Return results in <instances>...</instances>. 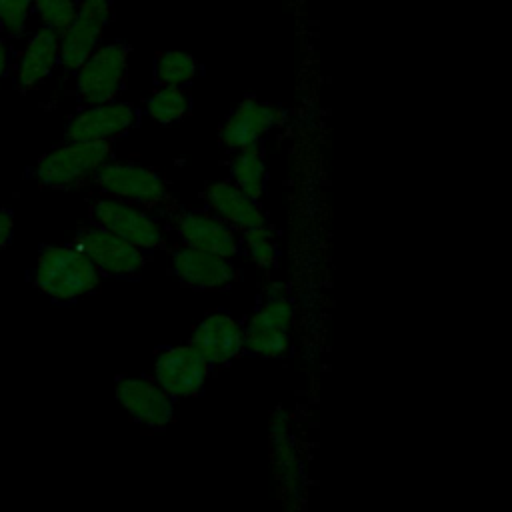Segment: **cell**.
I'll return each instance as SVG.
<instances>
[{
    "mask_svg": "<svg viewBox=\"0 0 512 512\" xmlns=\"http://www.w3.org/2000/svg\"><path fill=\"white\" fill-rule=\"evenodd\" d=\"M100 272L74 244L44 246L34 266V286L54 300H76L100 286Z\"/></svg>",
    "mask_w": 512,
    "mask_h": 512,
    "instance_id": "1",
    "label": "cell"
},
{
    "mask_svg": "<svg viewBox=\"0 0 512 512\" xmlns=\"http://www.w3.org/2000/svg\"><path fill=\"white\" fill-rule=\"evenodd\" d=\"M294 308L288 296V286L272 282L266 286L264 302L242 326L244 352L258 358H280L290 348V330Z\"/></svg>",
    "mask_w": 512,
    "mask_h": 512,
    "instance_id": "2",
    "label": "cell"
},
{
    "mask_svg": "<svg viewBox=\"0 0 512 512\" xmlns=\"http://www.w3.org/2000/svg\"><path fill=\"white\" fill-rule=\"evenodd\" d=\"M112 158L110 142H72L46 152L34 170L36 180L54 190H68L92 180L96 170Z\"/></svg>",
    "mask_w": 512,
    "mask_h": 512,
    "instance_id": "3",
    "label": "cell"
},
{
    "mask_svg": "<svg viewBox=\"0 0 512 512\" xmlns=\"http://www.w3.org/2000/svg\"><path fill=\"white\" fill-rule=\"evenodd\" d=\"M92 182L102 196L148 210H154L168 200V184L162 174L132 160H106L92 176Z\"/></svg>",
    "mask_w": 512,
    "mask_h": 512,
    "instance_id": "4",
    "label": "cell"
},
{
    "mask_svg": "<svg viewBox=\"0 0 512 512\" xmlns=\"http://www.w3.org/2000/svg\"><path fill=\"white\" fill-rule=\"evenodd\" d=\"M92 224L130 242L142 252H152L164 246L166 228L162 220L148 208L122 202L110 196H98L90 204Z\"/></svg>",
    "mask_w": 512,
    "mask_h": 512,
    "instance_id": "5",
    "label": "cell"
},
{
    "mask_svg": "<svg viewBox=\"0 0 512 512\" xmlns=\"http://www.w3.org/2000/svg\"><path fill=\"white\" fill-rule=\"evenodd\" d=\"M130 48L124 42H102L76 70V96L86 106L118 100L128 76Z\"/></svg>",
    "mask_w": 512,
    "mask_h": 512,
    "instance_id": "6",
    "label": "cell"
},
{
    "mask_svg": "<svg viewBox=\"0 0 512 512\" xmlns=\"http://www.w3.org/2000/svg\"><path fill=\"white\" fill-rule=\"evenodd\" d=\"M110 20L112 0H78L74 20L58 34L60 64L66 70L76 72L102 44V36Z\"/></svg>",
    "mask_w": 512,
    "mask_h": 512,
    "instance_id": "7",
    "label": "cell"
},
{
    "mask_svg": "<svg viewBox=\"0 0 512 512\" xmlns=\"http://www.w3.org/2000/svg\"><path fill=\"white\" fill-rule=\"evenodd\" d=\"M208 376L210 366L188 342L164 348L152 364V380L174 400L196 396Z\"/></svg>",
    "mask_w": 512,
    "mask_h": 512,
    "instance_id": "8",
    "label": "cell"
},
{
    "mask_svg": "<svg viewBox=\"0 0 512 512\" xmlns=\"http://www.w3.org/2000/svg\"><path fill=\"white\" fill-rule=\"evenodd\" d=\"M72 244L106 276H136L146 264V252L96 224L82 226Z\"/></svg>",
    "mask_w": 512,
    "mask_h": 512,
    "instance_id": "9",
    "label": "cell"
},
{
    "mask_svg": "<svg viewBox=\"0 0 512 512\" xmlns=\"http://www.w3.org/2000/svg\"><path fill=\"white\" fill-rule=\"evenodd\" d=\"M114 396L122 410L144 428L160 430L174 420L176 400L148 376L118 378Z\"/></svg>",
    "mask_w": 512,
    "mask_h": 512,
    "instance_id": "10",
    "label": "cell"
},
{
    "mask_svg": "<svg viewBox=\"0 0 512 512\" xmlns=\"http://www.w3.org/2000/svg\"><path fill=\"white\" fill-rule=\"evenodd\" d=\"M270 458L286 500V512H302L304 464L290 432V418L284 410H276L270 418Z\"/></svg>",
    "mask_w": 512,
    "mask_h": 512,
    "instance_id": "11",
    "label": "cell"
},
{
    "mask_svg": "<svg viewBox=\"0 0 512 512\" xmlns=\"http://www.w3.org/2000/svg\"><path fill=\"white\" fill-rule=\"evenodd\" d=\"M172 228L182 246L230 260L240 254V234L206 208L176 212L172 216Z\"/></svg>",
    "mask_w": 512,
    "mask_h": 512,
    "instance_id": "12",
    "label": "cell"
},
{
    "mask_svg": "<svg viewBox=\"0 0 512 512\" xmlns=\"http://www.w3.org/2000/svg\"><path fill=\"white\" fill-rule=\"evenodd\" d=\"M170 272L178 282L200 292L226 290L238 278L234 260L182 244L170 252Z\"/></svg>",
    "mask_w": 512,
    "mask_h": 512,
    "instance_id": "13",
    "label": "cell"
},
{
    "mask_svg": "<svg viewBox=\"0 0 512 512\" xmlns=\"http://www.w3.org/2000/svg\"><path fill=\"white\" fill-rule=\"evenodd\" d=\"M136 120V110L126 100H112L104 104H90L74 114L64 136L72 142H110L126 134Z\"/></svg>",
    "mask_w": 512,
    "mask_h": 512,
    "instance_id": "14",
    "label": "cell"
},
{
    "mask_svg": "<svg viewBox=\"0 0 512 512\" xmlns=\"http://www.w3.org/2000/svg\"><path fill=\"white\" fill-rule=\"evenodd\" d=\"M188 344L210 368L226 366L244 352L242 324L228 312H210L194 326Z\"/></svg>",
    "mask_w": 512,
    "mask_h": 512,
    "instance_id": "15",
    "label": "cell"
},
{
    "mask_svg": "<svg viewBox=\"0 0 512 512\" xmlns=\"http://www.w3.org/2000/svg\"><path fill=\"white\" fill-rule=\"evenodd\" d=\"M280 110L254 96L242 98L226 116L220 128V142L236 152L244 148H256L260 140L276 128Z\"/></svg>",
    "mask_w": 512,
    "mask_h": 512,
    "instance_id": "16",
    "label": "cell"
},
{
    "mask_svg": "<svg viewBox=\"0 0 512 512\" xmlns=\"http://www.w3.org/2000/svg\"><path fill=\"white\" fill-rule=\"evenodd\" d=\"M202 200L208 212L218 216L238 234L268 224L260 202L236 188L228 178L208 182L202 190Z\"/></svg>",
    "mask_w": 512,
    "mask_h": 512,
    "instance_id": "17",
    "label": "cell"
},
{
    "mask_svg": "<svg viewBox=\"0 0 512 512\" xmlns=\"http://www.w3.org/2000/svg\"><path fill=\"white\" fill-rule=\"evenodd\" d=\"M60 64L58 32L42 26L26 42L18 64L16 84L20 90H32L40 86Z\"/></svg>",
    "mask_w": 512,
    "mask_h": 512,
    "instance_id": "18",
    "label": "cell"
},
{
    "mask_svg": "<svg viewBox=\"0 0 512 512\" xmlns=\"http://www.w3.org/2000/svg\"><path fill=\"white\" fill-rule=\"evenodd\" d=\"M228 180L254 200H260L266 190V160L256 148L236 150L228 164Z\"/></svg>",
    "mask_w": 512,
    "mask_h": 512,
    "instance_id": "19",
    "label": "cell"
},
{
    "mask_svg": "<svg viewBox=\"0 0 512 512\" xmlns=\"http://www.w3.org/2000/svg\"><path fill=\"white\" fill-rule=\"evenodd\" d=\"M146 116L162 126L180 122L190 112V96L184 88L158 86L144 100Z\"/></svg>",
    "mask_w": 512,
    "mask_h": 512,
    "instance_id": "20",
    "label": "cell"
},
{
    "mask_svg": "<svg viewBox=\"0 0 512 512\" xmlns=\"http://www.w3.org/2000/svg\"><path fill=\"white\" fill-rule=\"evenodd\" d=\"M198 74V60L184 50H164L154 60V78L158 86L184 88Z\"/></svg>",
    "mask_w": 512,
    "mask_h": 512,
    "instance_id": "21",
    "label": "cell"
},
{
    "mask_svg": "<svg viewBox=\"0 0 512 512\" xmlns=\"http://www.w3.org/2000/svg\"><path fill=\"white\" fill-rule=\"evenodd\" d=\"M240 250L260 270H270L278 262V246L268 224L240 234Z\"/></svg>",
    "mask_w": 512,
    "mask_h": 512,
    "instance_id": "22",
    "label": "cell"
},
{
    "mask_svg": "<svg viewBox=\"0 0 512 512\" xmlns=\"http://www.w3.org/2000/svg\"><path fill=\"white\" fill-rule=\"evenodd\" d=\"M32 8L46 28L60 34L74 20L78 0H32Z\"/></svg>",
    "mask_w": 512,
    "mask_h": 512,
    "instance_id": "23",
    "label": "cell"
},
{
    "mask_svg": "<svg viewBox=\"0 0 512 512\" xmlns=\"http://www.w3.org/2000/svg\"><path fill=\"white\" fill-rule=\"evenodd\" d=\"M32 0H0V28L8 36H20L26 28Z\"/></svg>",
    "mask_w": 512,
    "mask_h": 512,
    "instance_id": "24",
    "label": "cell"
},
{
    "mask_svg": "<svg viewBox=\"0 0 512 512\" xmlns=\"http://www.w3.org/2000/svg\"><path fill=\"white\" fill-rule=\"evenodd\" d=\"M14 232V216L10 210L0 208V252L10 244Z\"/></svg>",
    "mask_w": 512,
    "mask_h": 512,
    "instance_id": "25",
    "label": "cell"
},
{
    "mask_svg": "<svg viewBox=\"0 0 512 512\" xmlns=\"http://www.w3.org/2000/svg\"><path fill=\"white\" fill-rule=\"evenodd\" d=\"M6 68H8V52H6V44H4V40L0 36V80L6 74Z\"/></svg>",
    "mask_w": 512,
    "mask_h": 512,
    "instance_id": "26",
    "label": "cell"
}]
</instances>
